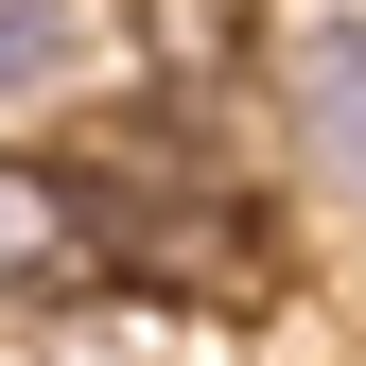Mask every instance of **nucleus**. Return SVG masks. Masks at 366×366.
I'll return each mask as SVG.
<instances>
[{
  "mask_svg": "<svg viewBox=\"0 0 366 366\" xmlns=\"http://www.w3.org/2000/svg\"><path fill=\"white\" fill-rule=\"evenodd\" d=\"M280 122H297V174L366 227V0L297 18V53H280Z\"/></svg>",
  "mask_w": 366,
  "mask_h": 366,
  "instance_id": "1",
  "label": "nucleus"
},
{
  "mask_svg": "<svg viewBox=\"0 0 366 366\" xmlns=\"http://www.w3.org/2000/svg\"><path fill=\"white\" fill-rule=\"evenodd\" d=\"M53 280H87V209H70V157H0V314H35Z\"/></svg>",
  "mask_w": 366,
  "mask_h": 366,
  "instance_id": "2",
  "label": "nucleus"
},
{
  "mask_svg": "<svg viewBox=\"0 0 366 366\" xmlns=\"http://www.w3.org/2000/svg\"><path fill=\"white\" fill-rule=\"evenodd\" d=\"M87 53H105V0H0V122L87 87Z\"/></svg>",
  "mask_w": 366,
  "mask_h": 366,
  "instance_id": "3",
  "label": "nucleus"
},
{
  "mask_svg": "<svg viewBox=\"0 0 366 366\" xmlns=\"http://www.w3.org/2000/svg\"><path fill=\"white\" fill-rule=\"evenodd\" d=\"M0 366H140L122 332H35V349H0Z\"/></svg>",
  "mask_w": 366,
  "mask_h": 366,
  "instance_id": "4",
  "label": "nucleus"
}]
</instances>
